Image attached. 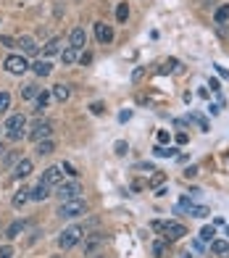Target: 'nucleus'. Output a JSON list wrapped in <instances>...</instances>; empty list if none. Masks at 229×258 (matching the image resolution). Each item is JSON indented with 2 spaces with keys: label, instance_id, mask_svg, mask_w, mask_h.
<instances>
[{
  "label": "nucleus",
  "instance_id": "5",
  "mask_svg": "<svg viewBox=\"0 0 229 258\" xmlns=\"http://www.w3.org/2000/svg\"><path fill=\"white\" fill-rule=\"evenodd\" d=\"M53 134V124L50 121H34V127L29 129V140L40 142V140H48Z\"/></svg>",
  "mask_w": 229,
  "mask_h": 258
},
{
  "label": "nucleus",
  "instance_id": "22",
  "mask_svg": "<svg viewBox=\"0 0 229 258\" xmlns=\"http://www.w3.org/2000/svg\"><path fill=\"white\" fill-rule=\"evenodd\" d=\"M48 100H50V93H45V90H40V95H37L34 97V103H37V113H42V108H45V105H48Z\"/></svg>",
  "mask_w": 229,
  "mask_h": 258
},
{
  "label": "nucleus",
  "instance_id": "4",
  "mask_svg": "<svg viewBox=\"0 0 229 258\" xmlns=\"http://www.w3.org/2000/svg\"><path fill=\"white\" fill-rule=\"evenodd\" d=\"M82 234H85V229H82V226H68V229H64V234L58 237V245L64 248V250L74 248L76 242L82 240Z\"/></svg>",
  "mask_w": 229,
  "mask_h": 258
},
{
  "label": "nucleus",
  "instance_id": "11",
  "mask_svg": "<svg viewBox=\"0 0 229 258\" xmlns=\"http://www.w3.org/2000/svg\"><path fill=\"white\" fill-rule=\"evenodd\" d=\"M29 174H32V161H29V158H21V161L16 163V169H13V177H16V179H27Z\"/></svg>",
  "mask_w": 229,
  "mask_h": 258
},
{
  "label": "nucleus",
  "instance_id": "42",
  "mask_svg": "<svg viewBox=\"0 0 229 258\" xmlns=\"http://www.w3.org/2000/svg\"><path fill=\"white\" fill-rule=\"evenodd\" d=\"M177 142H179V145H185V142H187V134H185V132L177 134Z\"/></svg>",
  "mask_w": 229,
  "mask_h": 258
},
{
  "label": "nucleus",
  "instance_id": "19",
  "mask_svg": "<svg viewBox=\"0 0 229 258\" xmlns=\"http://www.w3.org/2000/svg\"><path fill=\"white\" fill-rule=\"evenodd\" d=\"M211 250H213L216 256H227V253H229V242H224V240H213V242H211Z\"/></svg>",
  "mask_w": 229,
  "mask_h": 258
},
{
  "label": "nucleus",
  "instance_id": "25",
  "mask_svg": "<svg viewBox=\"0 0 229 258\" xmlns=\"http://www.w3.org/2000/svg\"><path fill=\"white\" fill-rule=\"evenodd\" d=\"M187 121H195V124L200 127L203 132H208V129H211V124H208V121H205V119L200 116V113H190V119H187Z\"/></svg>",
  "mask_w": 229,
  "mask_h": 258
},
{
  "label": "nucleus",
  "instance_id": "9",
  "mask_svg": "<svg viewBox=\"0 0 229 258\" xmlns=\"http://www.w3.org/2000/svg\"><path fill=\"white\" fill-rule=\"evenodd\" d=\"M179 208H187V214H190V216H195V219H205V216L211 214V211L205 208V206H193V203H190V198L182 200V206H179Z\"/></svg>",
  "mask_w": 229,
  "mask_h": 258
},
{
  "label": "nucleus",
  "instance_id": "39",
  "mask_svg": "<svg viewBox=\"0 0 229 258\" xmlns=\"http://www.w3.org/2000/svg\"><path fill=\"white\" fill-rule=\"evenodd\" d=\"M0 42H3L5 48H16V40H13V37H0Z\"/></svg>",
  "mask_w": 229,
  "mask_h": 258
},
{
  "label": "nucleus",
  "instance_id": "37",
  "mask_svg": "<svg viewBox=\"0 0 229 258\" xmlns=\"http://www.w3.org/2000/svg\"><path fill=\"white\" fill-rule=\"evenodd\" d=\"M13 256V248L11 245H3V248H0V258H11Z\"/></svg>",
  "mask_w": 229,
  "mask_h": 258
},
{
  "label": "nucleus",
  "instance_id": "16",
  "mask_svg": "<svg viewBox=\"0 0 229 258\" xmlns=\"http://www.w3.org/2000/svg\"><path fill=\"white\" fill-rule=\"evenodd\" d=\"M61 58H64V64H74V61H79V50L68 45L66 50H61Z\"/></svg>",
  "mask_w": 229,
  "mask_h": 258
},
{
  "label": "nucleus",
  "instance_id": "26",
  "mask_svg": "<svg viewBox=\"0 0 229 258\" xmlns=\"http://www.w3.org/2000/svg\"><path fill=\"white\" fill-rule=\"evenodd\" d=\"M164 182H166V174L164 171H156V174H153V177H150V182H148V187H161L164 185Z\"/></svg>",
  "mask_w": 229,
  "mask_h": 258
},
{
  "label": "nucleus",
  "instance_id": "32",
  "mask_svg": "<svg viewBox=\"0 0 229 258\" xmlns=\"http://www.w3.org/2000/svg\"><path fill=\"white\" fill-rule=\"evenodd\" d=\"M213 234H216V229H213V226H203V229H200V240L213 242Z\"/></svg>",
  "mask_w": 229,
  "mask_h": 258
},
{
  "label": "nucleus",
  "instance_id": "33",
  "mask_svg": "<svg viewBox=\"0 0 229 258\" xmlns=\"http://www.w3.org/2000/svg\"><path fill=\"white\" fill-rule=\"evenodd\" d=\"M61 171H66L68 177H76V174H79V171L74 169V163H68V161H64V163H61Z\"/></svg>",
  "mask_w": 229,
  "mask_h": 258
},
{
  "label": "nucleus",
  "instance_id": "12",
  "mask_svg": "<svg viewBox=\"0 0 229 258\" xmlns=\"http://www.w3.org/2000/svg\"><path fill=\"white\" fill-rule=\"evenodd\" d=\"M29 198H32V200H48L50 198V187L45 185V182H40L34 190H29Z\"/></svg>",
  "mask_w": 229,
  "mask_h": 258
},
{
  "label": "nucleus",
  "instance_id": "44",
  "mask_svg": "<svg viewBox=\"0 0 229 258\" xmlns=\"http://www.w3.org/2000/svg\"><path fill=\"white\" fill-rule=\"evenodd\" d=\"M3 153H5V148H3V145H0V156H3Z\"/></svg>",
  "mask_w": 229,
  "mask_h": 258
},
{
  "label": "nucleus",
  "instance_id": "15",
  "mask_svg": "<svg viewBox=\"0 0 229 258\" xmlns=\"http://www.w3.org/2000/svg\"><path fill=\"white\" fill-rule=\"evenodd\" d=\"M32 71L37 74V77H48V74L53 71V66L48 64V61H37V64H32Z\"/></svg>",
  "mask_w": 229,
  "mask_h": 258
},
{
  "label": "nucleus",
  "instance_id": "30",
  "mask_svg": "<svg viewBox=\"0 0 229 258\" xmlns=\"http://www.w3.org/2000/svg\"><path fill=\"white\" fill-rule=\"evenodd\" d=\"M116 19H119V21H127V19H129V5H127V3H119V8H116Z\"/></svg>",
  "mask_w": 229,
  "mask_h": 258
},
{
  "label": "nucleus",
  "instance_id": "35",
  "mask_svg": "<svg viewBox=\"0 0 229 258\" xmlns=\"http://www.w3.org/2000/svg\"><path fill=\"white\" fill-rule=\"evenodd\" d=\"M79 64H82V66L93 64V53H79Z\"/></svg>",
  "mask_w": 229,
  "mask_h": 258
},
{
  "label": "nucleus",
  "instance_id": "3",
  "mask_svg": "<svg viewBox=\"0 0 229 258\" xmlns=\"http://www.w3.org/2000/svg\"><path fill=\"white\" fill-rule=\"evenodd\" d=\"M24 127H27V116L24 113H13V116L5 121V134L11 140H21L24 137Z\"/></svg>",
  "mask_w": 229,
  "mask_h": 258
},
{
  "label": "nucleus",
  "instance_id": "36",
  "mask_svg": "<svg viewBox=\"0 0 229 258\" xmlns=\"http://www.w3.org/2000/svg\"><path fill=\"white\" fill-rule=\"evenodd\" d=\"M127 150H129V145H127L124 140H119V142H116V153H119V156H124Z\"/></svg>",
  "mask_w": 229,
  "mask_h": 258
},
{
  "label": "nucleus",
  "instance_id": "40",
  "mask_svg": "<svg viewBox=\"0 0 229 258\" xmlns=\"http://www.w3.org/2000/svg\"><path fill=\"white\" fill-rule=\"evenodd\" d=\"M185 177L190 179V177H197V166H190V169L185 171Z\"/></svg>",
  "mask_w": 229,
  "mask_h": 258
},
{
  "label": "nucleus",
  "instance_id": "7",
  "mask_svg": "<svg viewBox=\"0 0 229 258\" xmlns=\"http://www.w3.org/2000/svg\"><path fill=\"white\" fill-rule=\"evenodd\" d=\"M27 69H29L27 58H21V56H8L5 58V71L8 74H24Z\"/></svg>",
  "mask_w": 229,
  "mask_h": 258
},
{
  "label": "nucleus",
  "instance_id": "14",
  "mask_svg": "<svg viewBox=\"0 0 229 258\" xmlns=\"http://www.w3.org/2000/svg\"><path fill=\"white\" fill-rule=\"evenodd\" d=\"M16 45L27 53V56H34L37 53V42L32 40V37H21V40H16Z\"/></svg>",
  "mask_w": 229,
  "mask_h": 258
},
{
  "label": "nucleus",
  "instance_id": "38",
  "mask_svg": "<svg viewBox=\"0 0 229 258\" xmlns=\"http://www.w3.org/2000/svg\"><path fill=\"white\" fill-rule=\"evenodd\" d=\"M158 142H161V145L169 142V132H166V129H158Z\"/></svg>",
  "mask_w": 229,
  "mask_h": 258
},
{
  "label": "nucleus",
  "instance_id": "45",
  "mask_svg": "<svg viewBox=\"0 0 229 258\" xmlns=\"http://www.w3.org/2000/svg\"><path fill=\"white\" fill-rule=\"evenodd\" d=\"M227 234H229V226H227Z\"/></svg>",
  "mask_w": 229,
  "mask_h": 258
},
{
  "label": "nucleus",
  "instance_id": "10",
  "mask_svg": "<svg viewBox=\"0 0 229 258\" xmlns=\"http://www.w3.org/2000/svg\"><path fill=\"white\" fill-rule=\"evenodd\" d=\"M95 37H98V42H111L113 40V29L108 27V24H103V21H98L95 24Z\"/></svg>",
  "mask_w": 229,
  "mask_h": 258
},
{
  "label": "nucleus",
  "instance_id": "27",
  "mask_svg": "<svg viewBox=\"0 0 229 258\" xmlns=\"http://www.w3.org/2000/svg\"><path fill=\"white\" fill-rule=\"evenodd\" d=\"M40 95V87L37 85H27L24 90H21V97H27V100H32V97H37Z\"/></svg>",
  "mask_w": 229,
  "mask_h": 258
},
{
  "label": "nucleus",
  "instance_id": "2",
  "mask_svg": "<svg viewBox=\"0 0 229 258\" xmlns=\"http://www.w3.org/2000/svg\"><path fill=\"white\" fill-rule=\"evenodd\" d=\"M82 214H87V203L79 200V198L61 203V208H58V216L61 219H76V216H82Z\"/></svg>",
  "mask_w": 229,
  "mask_h": 258
},
{
  "label": "nucleus",
  "instance_id": "13",
  "mask_svg": "<svg viewBox=\"0 0 229 258\" xmlns=\"http://www.w3.org/2000/svg\"><path fill=\"white\" fill-rule=\"evenodd\" d=\"M85 45H87V34H85V29H74V32H71V48L82 50Z\"/></svg>",
  "mask_w": 229,
  "mask_h": 258
},
{
  "label": "nucleus",
  "instance_id": "17",
  "mask_svg": "<svg viewBox=\"0 0 229 258\" xmlns=\"http://www.w3.org/2000/svg\"><path fill=\"white\" fill-rule=\"evenodd\" d=\"M68 95H71V90H68L66 85H56V87H53V97H56V100L64 103V100H68Z\"/></svg>",
  "mask_w": 229,
  "mask_h": 258
},
{
  "label": "nucleus",
  "instance_id": "21",
  "mask_svg": "<svg viewBox=\"0 0 229 258\" xmlns=\"http://www.w3.org/2000/svg\"><path fill=\"white\" fill-rule=\"evenodd\" d=\"M24 226H27L24 222H13V224L8 226V232H5V237H11V240H13V237H19V234L24 232Z\"/></svg>",
  "mask_w": 229,
  "mask_h": 258
},
{
  "label": "nucleus",
  "instance_id": "29",
  "mask_svg": "<svg viewBox=\"0 0 229 258\" xmlns=\"http://www.w3.org/2000/svg\"><path fill=\"white\" fill-rule=\"evenodd\" d=\"M169 71H179V61H169V64H164L161 69H158V74H169Z\"/></svg>",
  "mask_w": 229,
  "mask_h": 258
},
{
  "label": "nucleus",
  "instance_id": "8",
  "mask_svg": "<svg viewBox=\"0 0 229 258\" xmlns=\"http://www.w3.org/2000/svg\"><path fill=\"white\" fill-rule=\"evenodd\" d=\"M61 179H64V171H61V166H50V169L42 171V179H40V182H45L48 187H53V185H61Z\"/></svg>",
  "mask_w": 229,
  "mask_h": 258
},
{
  "label": "nucleus",
  "instance_id": "43",
  "mask_svg": "<svg viewBox=\"0 0 229 258\" xmlns=\"http://www.w3.org/2000/svg\"><path fill=\"white\" fill-rule=\"evenodd\" d=\"M216 71H219V74H221V77H229V71H227V69H224V66H216Z\"/></svg>",
  "mask_w": 229,
  "mask_h": 258
},
{
  "label": "nucleus",
  "instance_id": "6",
  "mask_svg": "<svg viewBox=\"0 0 229 258\" xmlns=\"http://www.w3.org/2000/svg\"><path fill=\"white\" fill-rule=\"evenodd\" d=\"M79 193H82V187L76 185V182H68V185H58V190H56V195L61 198V203L79 198Z\"/></svg>",
  "mask_w": 229,
  "mask_h": 258
},
{
  "label": "nucleus",
  "instance_id": "31",
  "mask_svg": "<svg viewBox=\"0 0 229 258\" xmlns=\"http://www.w3.org/2000/svg\"><path fill=\"white\" fill-rule=\"evenodd\" d=\"M11 108V95L8 93H0V113H5Z\"/></svg>",
  "mask_w": 229,
  "mask_h": 258
},
{
  "label": "nucleus",
  "instance_id": "34",
  "mask_svg": "<svg viewBox=\"0 0 229 258\" xmlns=\"http://www.w3.org/2000/svg\"><path fill=\"white\" fill-rule=\"evenodd\" d=\"M153 253H156L158 258H164L166 256V245H164V242H156V245H153Z\"/></svg>",
  "mask_w": 229,
  "mask_h": 258
},
{
  "label": "nucleus",
  "instance_id": "1",
  "mask_svg": "<svg viewBox=\"0 0 229 258\" xmlns=\"http://www.w3.org/2000/svg\"><path fill=\"white\" fill-rule=\"evenodd\" d=\"M153 229H161L169 242H177L187 234V226L179 224V222H153Z\"/></svg>",
  "mask_w": 229,
  "mask_h": 258
},
{
  "label": "nucleus",
  "instance_id": "24",
  "mask_svg": "<svg viewBox=\"0 0 229 258\" xmlns=\"http://www.w3.org/2000/svg\"><path fill=\"white\" fill-rule=\"evenodd\" d=\"M27 200H29V190H24V187H21L19 193L13 195V206H16V208H21V206H24Z\"/></svg>",
  "mask_w": 229,
  "mask_h": 258
},
{
  "label": "nucleus",
  "instance_id": "28",
  "mask_svg": "<svg viewBox=\"0 0 229 258\" xmlns=\"http://www.w3.org/2000/svg\"><path fill=\"white\" fill-rule=\"evenodd\" d=\"M227 19H229V5H221L216 11V16H213V21H216V24H224Z\"/></svg>",
  "mask_w": 229,
  "mask_h": 258
},
{
  "label": "nucleus",
  "instance_id": "20",
  "mask_svg": "<svg viewBox=\"0 0 229 258\" xmlns=\"http://www.w3.org/2000/svg\"><path fill=\"white\" fill-rule=\"evenodd\" d=\"M53 150H56V145H53L50 140H40V142H37V153H40V156H50Z\"/></svg>",
  "mask_w": 229,
  "mask_h": 258
},
{
  "label": "nucleus",
  "instance_id": "23",
  "mask_svg": "<svg viewBox=\"0 0 229 258\" xmlns=\"http://www.w3.org/2000/svg\"><path fill=\"white\" fill-rule=\"evenodd\" d=\"M153 153H156L158 158H174V156H177V150H174V148H164V145H156V148H153Z\"/></svg>",
  "mask_w": 229,
  "mask_h": 258
},
{
  "label": "nucleus",
  "instance_id": "18",
  "mask_svg": "<svg viewBox=\"0 0 229 258\" xmlns=\"http://www.w3.org/2000/svg\"><path fill=\"white\" fill-rule=\"evenodd\" d=\"M56 53H61V40H58V37H53V40L42 48V56H56Z\"/></svg>",
  "mask_w": 229,
  "mask_h": 258
},
{
  "label": "nucleus",
  "instance_id": "41",
  "mask_svg": "<svg viewBox=\"0 0 229 258\" xmlns=\"http://www.w3.org/2000/svg\"><path fill=\"white\" fill-rule=\"evenodd\" d=\"M90 111H93V113H103V103H93V105H90Z\"/></svg>",
  "mask_w": 229,
  "mask_h": 258
}]
</instances>
